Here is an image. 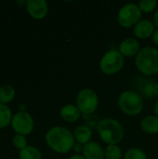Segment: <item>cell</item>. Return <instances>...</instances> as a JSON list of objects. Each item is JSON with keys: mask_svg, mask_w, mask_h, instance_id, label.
<instances>
[{"mask_svg": "<svg viewBox=\"0 0 158 159\" xmlns=\"http://www.w3.org/2000/svg\"><path fill=\"white\" fill-rule=\"evenodd\" d=\"M152 91H153L155 94H157L158 95V84L157 85H155V86H154V88L152 89Z\"/></svg>", "mask_w": 158, "mask_h": 159, "instance_id": "obj_28", "label": "cell"}, {"mask_svg": "<svg viewBox=\"0 0 158 159\" xmlns=\"http://www.w3.org/2000/svg\"><path fill=\"white\" fill-rule=\"evenodd\" d=\"M156 30L154 21L150 20H141L133 28V33L136 37L141 39H146L153 35Z\"/></svg>", "mask_w": 158, "mask_h": 159, "instance_id": "obj_10", "label": "cell"}, {"mask_svg": "<svg viewBox=\"0 0 158 159\" xmlns=\"http://www.w3.org/2000/svg\"><path fill=\"white\" fill-rule=\"evenodd\" d=\"M125 159H147L146 154L140 148H130L125 154Z\"/></svg>", "mask_w": 158, "mask_h": 159, "instance_id": "obj_20", "label": "cell"}, {"mask_svg": "<svg viewBox=\"0 0 158 159\" xmlns=\"http://www.w3.org/2000/svg\"><path fill=\"white\" fill-rule=\"evenodd\" d=\"M83 147H84V146H83L81 143H74V152H75L77 155H79L80 152H83Z\"/></svg>", "mask_w": 158, "mask_h": 159, "instance_id": "obj_23", "label": "cell"}, {"mask_svg": "<svg viewBox=\"0 0 158 159\" xmlns=\"http://www.w3.org/2000/svg\"><path fill=\"white\" fill-rule=\"evenodd\" d=\"M153 110H154L155 116H158V101L157 102H156V103L154 104V108H153Z\"/></svg>", "mask_w": 158, "mask_h": 159, "instance_id": "obj_26", "label": "cell"}, {"mask_svg": "<svg viewBox=\"0 0 158 159\" xmlns=\"http://www.w3.org/2000/svg\"><path fill=\"white\" fill-rule=\"evenodd\" d=\"M136 67L145 75L158 74V49L154 47H144L140 49L135 58Z\"/></svg>", "mask_w": 158, "mask_h": 159, "instance_id": "obj_2", "label": "cell"}, {"mask_svg": "<svg viewBox=\"0 0 158 159\" xmlns=\"http://www.w3.org/2000/svg\"><path fill=\"white\" fill-rule=\"evenodd\" d=\"M15 96V89L9 85L0 87V103H7L13 100Z\"/></svg>", "mask_w": 158, "mask_h": 159, "instance_id": "obj_16", "label": "cell"}, {"mask_svg": "<svg viewBox=\"0 0 158 159\" xmlns=\"http://www.w3.org/2000/svg\"><path fill=\"white\" fill-rule=\"evenodd\" d=\"M46 142L47 145L55 152L66 154L74 148L75 140L74 133L63 127H53L46 134Z\"/></svg>", "mask_w": 158, "mask_h": 159, "instance_id": "obj_1", "label": "cell"}, {"mask_svg": "<svg viewBox=\"0 0 158 159\" xmlns=\"http://www.w3.org/2000/svg\"><path fill=\"white\" fill-rule=\"evenodd\" d=\"M141 129L148 134L158 133V116H148L144 117L141 122Z\"/></svg>", "mask_w": 158, "mask_h": 159, "instance_id": "obj_14", "label": "cell"}, {"mask_svg": "<svg viewBox=\"0 0 158 159\" xmlns=\"http://www.w3.org/2000/svg\"><path fill=\"white\" fill-rule=\"evenodd\" d=\"M154 23H155V25L158 28V9L155 12V14H154Z\"/></svg>", "mask_w": 158, "mask_h": 159, "instance_id": "obj_25", "label": "cell"}, {"mask_svg": "<svg viewBox=\"0 0 158 159\" xmlns=\"http://www.w3.org/2000/svg\"><path fill=\"white\" fill-rule=\"evenodd\" d=\"M76 106L84 115L94 113L99 106L98 94L91 89H82L76 96Z\"/></svg>", "mask_w": 158, "mask_h": 159, "instance_id": "obj_6", "label": "cell"}, {"mask_svg": "<svg viewBox=\"0 0 158 159\" xmlns=\"http://www.w3.org/2000/svg\"><path fill=\"white\" fill-rule=\"evenodd\" d=\"M26 8L31 17L34 19H43L48 11V4L46 0H28Z\"/></svg>", "mask_w": 158, "mask_h": 159, "instance_id": "obj_9", "label": "cell"}, {"mask_svg": "<svg viewBox=\"0 0 158 159\" xmlns=\"http://www.w3.org/2000/svg\"><path fill=\"white\" fill-rule=\"evenodd\" d=\"M152 40H153L154 44L158 47V28H156L155 30V32H154V34L152 35Z\"/></svg>", "mask_w": 158, "mask_h": 159, "instance_id": "obj_24", "label": "cell"}, {"mask_svg": "<svg viewBox=\"0 0 158 159\" xmlns=\"http://www.w3.org/2000/svg\"><path fill=\"white\" fill-rule=\"evenodd\" d=\"M61 117L66 122H75L81 116V112L77 108V106L74 104H66L64 105L60 112Z\"/></svg>", "mask_w": 158, "mask_h": 159, "instance_id": "obj_13", "label": "cell"}, {"mask_svg": "<svg viewBox=\"0 0 158 159\" xmlns=\"http://www.w3.org/2000/svg\"><path fill=\"white\" fill-rule=\"evenodd\" d=\"M11 126L18 134L26 135L32 132L34 129V120L28 113L18 112L12 117Z\"/></svg>", "mask_w": 158, "mask_h": 159, "instance_id": "obj_8", "label": "cell"}, {"mask_svg": "<svg viewBox=\"0 0 158 159\" xmlns=\"http://www.w3.org/2000/svg\"><path fill=\"white\" fill-rule=\"evenodd\" d=\"M98 133L101 139L110 144H117L124 138L123 126L114 118H103L98 123Z\"/></svg>", "mask_w": 158, "mask_h": 159, "instance_id": "obj_3", "label": "cell"}, {"mask_svg": "<svg viewBox=\"0 0 158 159\" xmlns=\"http://www.w3.org/2000/svg\"><path fill=\"white\" fill-rule=\"evenodd\" d=\"M69 159H86L83 156H81V155H77V154H75V155H74V156H72V157H70V158Z\"/></svg>", "mask_w": 158, "mask_h": 159, "instance_id": "obj_27", "label": "cell"}, {"mask_svg": "<svg viewBox=\"0 0 158 159\" xmlns=\"http://www.w3.org/2000/svg\"><path fill=\"white\" fill-rule=\"evenodd\" d=\"M25 109H26V107H25V105H24V104H20V105L19 106V110H20V112H25Z\"/></svg>", "mask_w": 158, "mask_h": 159, "instance_id": "obj_29", "label": "cell"}, {"mask_svg": "<svg viewBox=\"0 0 158 159\" xmlns=\"http://www.w3.org/2000/svg\"><path fill=\"white\" fill-rule=\"evenodd\" d=\"M105 159H121L122 152L121 148L117 144H110L105 148L104 151Z\"/></svg>", "mask_w": 158, "mask_h": 159, "instance_id": "obj_19", "label": "cell"}, {"mask_svg": "<svg viewBox=\"0 0 158 159\" xmlns=\"http://www.w3.org/2000/svg\"><path fill=\"white\" fill-rule=\"evenodd\" d=\"M120 110L128 116H137L143 109V101L140 94L133 90L123 91L118 98Z\"/></svg>", "mask_w": 158, "mask_h": 159, "instance_id": "obj_4", "label": "cell"}, {"mask_svg": "<svg viewBox=\"0 0 158 159\" xmlns=\"http://www.w3.org/2000/svg\"><path fill=\"white\" fill-rule=\"evenodd\" d=\"M74 137L77 143L85 145L90 142L92 138V132L87 126H78L74 131Z\"/></svg>", "mask_w": 158, "mask_h": 159, "instance_id": "obj_15", "label": "cell"}, {"mask_svg": "<svg viewBox=\"0 0 158 159\" xmlns=\"http://www.w3.org/2000/svg\"><path fill=\"white\" fill-rule=\"evenodd\" d=\"M83 157L86 159H104L103 148L97 142H89L83 147Z\"/></svg>", "mask_w": 158, "mask_h": 159, "instance_id": "obj_12", "label": "cell"}, {"mask_svg": "<svg viewBox=\"0 0 158 159\" xmlns=\"http://www.w3.org/2000/svg\"><path fill=\"white\" fill-rule=\"evenodd\" d=\"M138 6L142 11L148 13V12L153 11L156 7L157 1L156 0H140L138 3Z\"/></svg>", "mask_w": 158, "mask_h": 159, "instance_id": "obj_21", "label": "cell"}, {"mask_svg": "<svg viewBox=\"0 0 158 159\" xmlns=\"http://www.w3.org/2000/svg\"><path fill=\"white\" fill-rule=\"evenodd\" d=\"M12 143H13V145H14L16 148L20 149V150L24 149V148L27 146V145H26V144H27V140H26L25 136H24V135H21V134H17V135H15L14 138H13Z\"/></svg>", "mask_w": 158, "mask_h": 159, "instance_id": "obj_22", "label": "cell"}, {"mask_svg": "<svg viewBox=\"0 0 158 159\" xmlns=\"http://www.w3.org/2000/svg\"><path fill=\"white\" fill-rule=\"evenodd\" d=\"M12 115L10 109L3 103H0V129L8 126L11 123Z\"/></svg>", "mask_w": 158, "mask_h": 159, "instance_id": "obj_18", "label": "cell"}, {"mask_svg": "<svg viewBox=\"0 0 158 159\" xmlns=\"http://www.w3.org/2000/svg\"><path fill=\"white\" fill-rule=\"evenodd\" d=\"M140 43L136 38L128 37L120 42L118 50L119 52L126 57H132L138 54L140 51Z\"/></svg>", "mask_w": 158, "mask_h": 159, "instance_id": "obj_11", "label": "cell"}, {"mask_svg": "<svg viewBox=\"0 0 158 159\" xmlns=\"http://www.w3.org/2000/svg\"><path fill=\"white\" fill-rule=\"evenodd\" d=\"M20 159H42V154L36 147L26 146L20 151Z\"/></svg>", "mask_w": 158, "mask_h": 159, "instance_id": "obj_17", "label": "cell"}, {"mask_svg": "<svg viewBox=\"0 0 158 159\" xmlns=\"http://www.w3.org/2000/svg\"><path fill=\"white\" fill-rule=\"evenodd\" d=\"M141 17L142 10L139 6L135 3H127L120 7L117 14V20L121 26L129 28L135 26L141 20Z\"/></svg>", "mask_w": 158, "mask_h": 159, "instance_id": "obj_7", "label": "cell"}, {"mask_svg": "<svg viewBox=\"0 0 158 159\" xmlns=\"http://www.w3.org/2000/svg\"><path fill=\"white\" fill-rule=\"evenodd\" d=\"M124 56L118 49L108 50L100 61L101 71L108 75H115L122 70L124 67Z\"/></svg>", "mask_w": 158, "mask_h": 159, "instance_id": "obj_5", "label": "cell"}]
</instances>
